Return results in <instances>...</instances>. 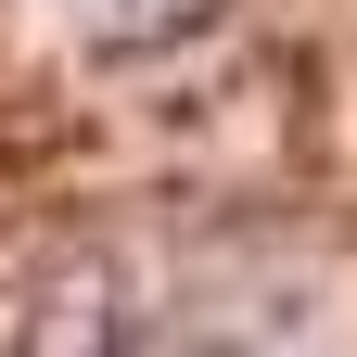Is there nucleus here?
<instances>
[{
    "label": "nucleus",
    "mask_w": 357,
    "mask_h": 357,
    "mask_svg": "<svg viewBox=\"0 0 357 357\" xmlns=\"http://www.w3.org/2000/svg\"><path fill=\"white\" fill-rule=\"evenodd\" d=\"M52 13L89 38V52H141V38H166V26H192L204 0H52Z\"/></svg>",
    "instance_id": "obj_1"
}]
</instances>
